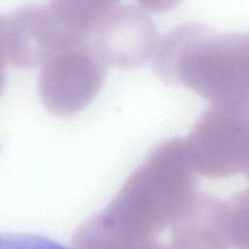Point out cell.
I'll return each instance as SVG.
<instances>
[{"label":"cell","instance_id":"obj_1","mask_svg":"<svg viewBox=\"0 0 249 249\" xmlns=\"http://www.w3.org/2000/svg\"><path fill=\"white\" fill-rule=\"evenodd\" d=\"M185 140L159 145L131 173L112 201L74 232V249H142L189 208L196 179Z\"/></svg>","mask_w":249,"mask_h":249},{"label":"cell","instance_id":"obj_2","mask_svg":"<svg viewBox=\"0 0 249 249\" xmlns=\"http://www.w3.org/2000/svg\"><path fill=\"white\" fill-rule=\"evenodd\" d=\"M153 67L162 82L185 86L211 104L249 108V31L177 25L159 41Z\"/></svg>","mask_w":249,"mask_h":249},{"label":"cell","instance_id":"obj_3","mask_svg":"<svg viewBox=\"0 0 249 249\" xmlns=\"http://www.w3.org/2000/svg\"><path fill=\"white\" fill-rule=\"evenodd\" d=\"M185 142L196 173L217 179L244 172L249 161V108L211 104Z\"/></svg>","mask_w":249,"mask_h":249},{"label":"cell","instance_id":"obj_4","mask_svg":"<svg viewBox=\"0 0 249 249\" xmlns=\"http://www.w3.org/2000/svg\"><path fill=\"white\" fill-rule=\"evenodd\" d=\"M38 92L45 108L60 117L74 115L97 95L106 78V63L88 38L68 46L42 65Z\"/></svg>","mask_w":249,"mask_h":249},{"label":"cell","instance_id":"obj_5","mask_svg":"<svg viewBox=\"0 0 249 249\" xmlns=\"http://www.w3.org/2000/svg\"><path fill=\"white\" fill-rule=\"evenodd\" d=\"M88 38L67 25L51 6H25L0 21L2 59L18 69L42 65L58 51Z\"/></svg>","mask_w":249,"mask_h":249},{"label":"cell","instance_id":"obj_6","mask_svg":"<svg viewBox=\"0 0 249 249\" xmlns=\"http://www.w3.org/2000/svg\"><path fill=\"white\" fill-rule=\"evenodd\" d=\"M89 39L106 65L124 70L145 64L160 41L151 17L134 6L116 7L95 26Z\"/></svg>","mask_w":249,"mask_h":249},{"label":"cell","instance_id":"obj_7","mask_svg":"<svg viewBox=\"0 0 249 249\" xmlns=\"http://www.w3.org/2000/svg\"><path fill=\"white\" fill-rule=\"evenodd\" d=\"M225 201L207 193L195 199L170 228L167 249H229Z\"/></svg>","mask_w":249,"mask_h":249},{"label":"cell","instance_id":"obj_8","mask_svg":"<svg viewBox=\"0 0 249 249\" xmlns=\"http://www.w3.org/2000/svg\"><path fill=\"white\" fill-rule=\"evenodd\" d=\"M120 0H51V7L72 29L90 36Z\"/></svg>","mask_w":249,"mask_h":249},{"label":"cell","instance_id":"obj_9","mask_svg":"<svg viewBox=\"0 0 249 249\" xmlns=\"http://www.w3.org/2000/svg\"><path fill=\"white\" fill-rule=\"evenodd\" d=\"M225 227L233 249H249V188L225 201Z\"/></svg>","mask_w":249,"mask_h":249},{"label":"cell","instance_id":"obj_10","mask_svg":"<svg viewBox=\"0 0 249 249\" xmlns=\"http://www.w3.org/2000/svg\"><path fill=\"white\" fill-rule=\"evenodd\" d=\"M0 249H69L53 240L33 234H2Z\"/></svg>","mask_w":249,"mask_h":249},{"label":"cell","instance_id":"obj_11","mask_svg":"<svg viewBox=\"0 0 249 249\" xmlns=\"http://www.w3.org/2000/svg\"><path fill=\"white\" fill-rule=\"evenodd\" d=\"M143 8L154 13H165L176 9L183 0H136Z\"/></svg>","mask_w":249,"mask_h":249},{"label":"cell","instance_id":"obj_12","mask_svg":"<svg viewBox=\"0 0 249 249\" xmlns=\"http://www.w3.org/2000/svg\"><path fill=\"white\" fill-rule=\"evenodd\" d=\"M142 249H167V244L157 239V240L149 243Z\"/></svg>","mask_w":249,"mask_h":249},{"label":"cell","instance_id":"obj_13","mask_svg":"<svg viewBox=\"0 0 249 249\" xmlns=\"http://www.w3.org/2000/svg\"><path fill=\"white\" fill-rule=\"evenodd\" d=\"M244 173L246 174V176H247V178H248V180H249V161H248V164H247V166H246V168H245Z\"/></svg>","mask_w":249,"mask_h":249}]
</instances>
